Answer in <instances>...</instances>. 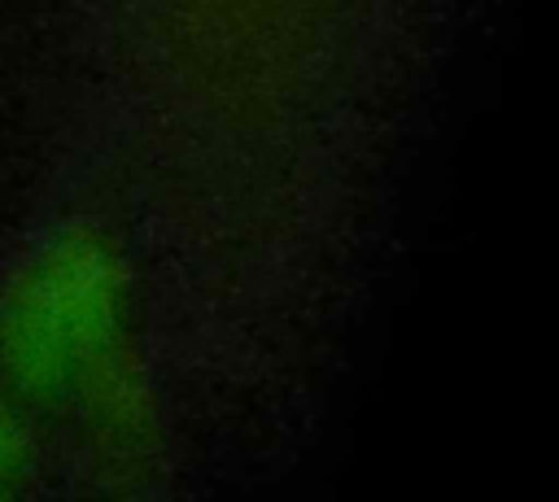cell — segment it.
<instances>
[{"label":"cell","mask_w":559,"mask_h":502,"mask_svg":"<svg viewBox=\"0 0 559 502\" xmlns=\"http://www.w3.org/2000/svg\"><path fill=\"white\" fill-rule=\"evenodd\" d=\"M127 340V266L87 227L57 236L0 306V375L31 406H66L79 375Z\"/></svg>","instance_id":"6da1fadb"},{"label":"cell","mask_w":559,"mask_h":502,"mask_svg":"<svg viewBox=\"0 0 559 502\" xmlns=\"http://www.w3.org/2000/svg\"><path fill=\"white\" fill-rule=\"evenodd\" d=\"M35 463V437L26 428L22 402L13 393H0V493L17 489Z\"/></svg>","instance_id":"7a4b0ae2"}]
</instances>
